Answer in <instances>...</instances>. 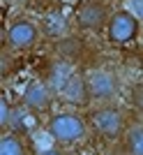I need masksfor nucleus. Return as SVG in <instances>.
Segmentation results:
<instances>
[{"label": "nucleus", "mask_w": 143, "mask_h": 155, "mask_svg": "<svg viewBox=\"0 0 143 155\" xmlns=\"http://www.w3.org/2000/svg\"><path fill=\"white\" fill-rule=\"evenodd\" d=\"M111 16H113V12L106 0H83L74 12V23L83 32H97L106 30Z\"/></svg>", "instance_id": "f03ea898"}, {"label": "nucleus", "mask_w": 143, "mask_h": 155, "mask_svg": "<svg viewBox=\"0 0 143 155\" xmlns=\"http://www.w3.org/2000/svg\"><path fill=\"white\" fill-rule=\"evenodd\" d=\"M138 28H141V21L129 9H118L113 12L109 26H106V37L111 44H127L138 37Z\"/></svg>", "instance_id": "39448f33"}, {"label": "nucleus", "mask_w": 143, "mask_h": 155, "mask_svg": "<svg viewBox=\"0 0 143 155\" xmlns=\"http://www.w3.org/2000/svg\"><path fill=\"white\" fill-rule=\"evenodd\" d=\"M127 9H129L138 21H143V0H127Z\"/></svg>", "instance_id": "ddd939ff"}, {"label": "nucleus", "mask_w": 143, "mask_h": 155, "mask_svg": "<svg viewBox=\"0 0 143 155\" xmlns=\"http://www.w3.org/2000/svg\"><path fill=\"white\" fill-rule=\"evenodd\" d=\"M21 102H23V109H28L30 114H46L53 104L51 86L46 84L44 79H33V81L26 86Z\"/></svg>", "instance_id": "0eeeda50"}, {"label": "nucleus", "mask_w": 143, "mask_h": 155, "mask_svg": "<svg viewBox=\"0 0 143 155\" xmlns=\"http://www.w3.org/2000/svg\"><path fill=\"white\" fill-rule=\"evenodd\" d=\"M49 134H51L53 141L58 143H76L85 137V130H88V123H85L83 116H78L74 111H60V114H53L49 118Z\"/></svg>", "instance_id": "f257e3e1"}, {"label": "nucleus", "mask_w": 143, "mask_h": 155, "mask_svg": "<svg viewBox=\"0 0 143 155\" xmlns=\"http://www.w3.org/2000/svg\"><path fill=\"white\" fill-rule=\"evenodd\" d=\"M122 146L127 155H143V125L127 127V132L122 137Z\"/></svg>", "instance_id": "1a4fd4ad"}, {"label": "nucleus", "mask_w": 143, "mask_h": 155, "mask_svg": "<svg viewBox=\"0 0 143 155\" xmlns=\"http://www.w3.org/2000/svg\"><path fill=\"white\" fill-rule=\"evenodd\" d=\"M0 155H28V148L19 134L2 132V137H0Z\"/></svg>", "instance_id": "9d476101"}, {"label": "nucleus", "mask_w": 143, "mask_h": 155, "mask_svg": "<svg viewBox=\"0 0 143 155\" xmlns=\"http://www.w3.org/2000/svg\"><path fill=\"white\" fill-rule=\"evenodd\" d=\"M12 104H9V100H7V95H0V123H2V127H9V123H12Z\"/></svg>", "instance_id": "f8f14e48"}, {"label": "nucleus", "mask_w": 143, "mask_h": 155, "mask_svg": "<svg viewBox=\"0 0 143 155\" xmlns=\"http://www.w3.org/2000/svg\"><path fill=\"white\" fill-rule=\"evenodd\" d=\"M90 125L97 134L106 137V139H118L125 137L127 132V120L125 114L116 107H99L90 114Z\"/></svg>", "instance_id": "7ed1b4c3"}, {"label": "nucleus", "mask_w": 143, "mask_h": 155, "mask_svg": "<svg viewBox=\"0 0 143 155\" xmlns=\"http://www.w3.org/2000/svg\"><path fill=\"white\" fill-rule=\"evenodd\" d=\"M62 93H65L69 100H74V102H90V95H88V86H85V79L81 77H69V81L65 84V88H62Z\"/></svg>", "instance_id": "9b49d317"}, {"label": "nucleus", "mask_w": 143, "mask_h": 155, "mask_svg": "<svg viewBox=\"0 0 143 155\" xmlns=\"http://www.w3.org/2000/svg\"><path fill=\"white\" fill-rule=\"evenodd\" d=\"M56 53L67 63H76L85 53V42L78 39L76 35H65V37H60L56 42Z\"/></svg>", "instance_id": "6e6552de"}, {"label": "nucleus", "mask_w": 143, "mask_h": 155, "mask_svg": "<svg viewBox=\"0 0 143 155\" xmlns=\"http://www.w3.org/2000/svg\"><path fill=\"white\" fill-rule=\"evenodd\" d=\"M85 86H88V95L90 102H109L118 95L120 91V81L113 72L109 70H92L85 77Z\"/></svg>", "instance_id": "423d86ee"}, {"label": "nucleus", "mask_w": 143, "mask_h": 155, "mask_svg": "<svg viewBox=\"0 0 143 155\" xmlns=\"http://www.w3.org/2000/svg\"><path fill=\"white\" fill-rule=\"evenodd\" d=\"M39 39V28L37 23H33L30 19H14L9 26H7V35H5V42H7V49L9 51H30Z\"/></svg>", "instance_id": "20e7f679"}, {"label": "nucleus", "mask_w": 143, "mask_h": 155, "mask_svg": "<svg viewBox=\"0 0 143 155\" xmlns=\"http://www.w3.org/2000/svg\"><path fill=\"white\" fill-rule=\"evenodd\" d=\"M37 155H62V153L56 150V148H46V150H42V153H37Z\"/></svg>", "instance_id": "4468645a"}]
</instances>
